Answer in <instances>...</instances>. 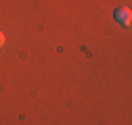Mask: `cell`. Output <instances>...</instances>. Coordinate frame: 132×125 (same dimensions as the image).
Returning <instances> with one entry per match:
<instances>
[{
	"label": "cell",
	"instance_id": "2",
	"mask_svg": "<svg viewBox=\"0 0 132 125\" xmlns=\"http://www.w3.org/2000/svg\"><path fill=\"white\" fill-rule=\"evenodd\" d=\"M4 42H6V38H4V34H2V31H0V48L4 46Z\"/></svg>",
	"mask_w": 132,
	"mask_h": 125
},
{
	"label": "cell",
	"instance_id": "1",
	"mask_svg": "<svg viewBox=\"0 0 132 125\" xmlns=\"http://www.w3.org/2000/svg\"><path fill=\"white\" fill-rule=\"evenodd\" d=\"M115 21H120L124 25H130V21H132L130 8H118V11H115Z\"/></svg>",
	"mask_w": 132,
	"mask_h": 125
}]
</instances>
